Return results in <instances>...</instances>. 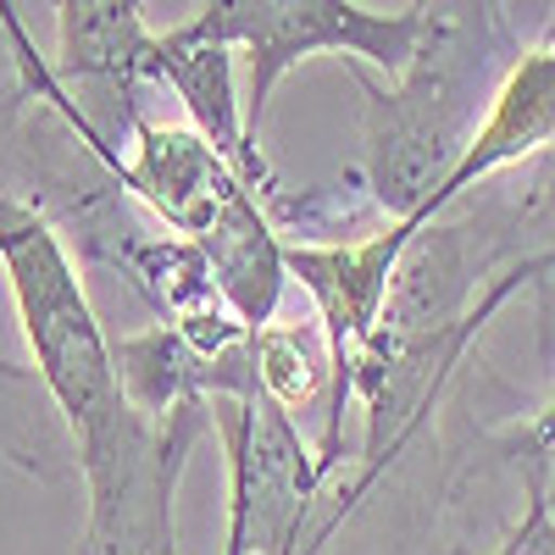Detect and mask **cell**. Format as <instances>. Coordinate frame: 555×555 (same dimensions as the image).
Returning <instances> with one entry per match:
<instances>
[{"instance_id":"6da1fadb","label":"cell","mask_w":555,"mask_h":555,"mask_svg":"<svg viewBox=\"0 0 555 555\" xmlns=\"http://www.w3.org/2000/svg\"><path fill=\"white\" fill-rule=\"evenodd\" d=\"M0 272H7L34 378L62 411L67 439L83 444L128 405L117 384V356L95 306H89L62 228L39 206L17 201L7 183H0Z\"/></svg>"},{"instance_id":"7a4b0ae2","label":"cell","mask_w":555,"mask_h":555,"mask_svg":"<svg viewBox=\"0 0 555 555\" xmlns=\"http://www.w3.org/2000/svg\"><path fill=\"white\" fill-rule=\"evenodd\" d=\"M478 78L483 39L473 44L461 17L428 12L423 51L395 78L389 95L366 83V183L389 222H411L461 162L473 128L483 122L473 101Z\"/></svg>"},{"instance_id":"3957f363","label":"cell","mask_w":555,"mask_h":555,"mask_svg":"<svg viewBox=\"0 0 555 555\" xmlns=\"http://www.w3.org/2000/svg\"><path fill=\"white\" fill-rule=\"evenodd\" d=\"M183 23L245 56V122L261 145L267 101L289 67H300L306 56H350L400 78L423 51L428 0L395 12H373L356 0H201V12Z\"/></svg>"},{"instance_id":"277c9868","label":"cell","mask_w":555,"mask_h":555,"mask_svg":"<svg viewBox=\"0 0 555 555\" xmlns=\"http://www.w3.org/2000/svg\"><path fill=\"white\" fill-rule=\"evenodd\" d=\"M211 434V405L151 423L133 400L101 434L73 444L83 478V528L73 555H178V478Z\"/></svg>"},{"instance_id":"5b68a950","label":"cell","mask_w":555,"mask_h":555,"mask_svg":"<svg viewBox=\"0 0 555 555\" xmlns=\"http://www.w3.org/2000/svg\"><path fill=\"white\" fill-rule=\"evenodd\" d=\"M112 178L178 240H201L228 211V201L250 190L201 128H167L151 117L128 122V156L112 162Z\"/></svg>"},{"instance_id":"8992f818","label":"cell","mask_w":555,"mask_h":555,"mask_svg":"<svg viewBox=\"0 0 555 555\" xmlns=\"http://www.w3.org/2000/svg\"><path fill=\"white\" fill-rule=\"evenodd\" d=\"M145 83H162L178 95V106L190 112V128H201L211 145L240 167V178L261 201H278L272 167L261 156V145L250 139L245 122V89H240V51L217 44L206 34H195L190 23L156 28V44L145 56Z\"/></svg>"},{"instance_id":"52a82bcc","label":"cell","mask_w":555,"mask_h":555,"mask_svg":"<svg viewBox=\"0 0 555 555\" xmlns=\"http://www.w3.org/2000/svg\"><path fill=\"white\" fill-rule=\"evenodd\" d=\"M550 145H555V39L505 67V78L494 83V95L483 106V122L473 128L461 162L450 167V178L428 195V206L416 211L405 228H411V234H416V228H428L455 201H467L483 178H494L500 167L533 162Z\"/></svg>"},{"instance_id":"ba28073f","label":"cell","mask_w":555,"mask_h":555,"mask_svg":"<svg viewBox=\"0 0 555 555\" xmlns=\"http://www.w3.org/2000/svg\"><path fill=\"white\" fill-rule=\"evenodd\" d=\"M156 28L145 0H56V73L122 101L128 122L139 117L133 95L145 83V56Z\"/></svg>"},{"instance_id":"9c48e42d","label":"cell","mask_w":555,"mask_h":555,"mask_svg":"<svg viewBox=\"0 0 555 555\" xmlns=\"http://www.w3.org/2000/svg\"><path fill=\"white\" fill-rule=\"evenodd\" d=\"M211 284L222 289V300L234 306V317L245 328H267V322L284 311V289L295 284L289 278V256H284V234L272 228V211L256 190H240L228 201V211L195 240Z\"/></svg>"},{"instance_id":"30bf717a","label":"cell","mask_w":555,"mask_h":555,"mask_svg":"<svg viewBox=\"0 0 555 555\" xmlns=\"http://www.w3.org/2000/svg\"><path fill=\"white\" fill-rule=\"evenodd\" d=\"M250 356H256V384L272 405H284L295 423L300 416H322V428H328L339 361H334V339L317 322V311L300 322L272 317L267 328L250 334Z\"/></svg>"},{"instance_id":"8fae6325","label":"cell","mask_w":555,"mask_h":555,"mask_svg":"<svg viewBox=\"0 0 555 555\" xmlns=\"http://www.w3.org/2000/svg\"><path fill=\"white\" fill-rule=\"evenodd\" d=\"M0 34H7V44H12V62H17V78H23V89L34 101H44L51 106L78 139H83V151L95 156L106 172H112V162H117V151H112V139L95 128V117H89L73 95H67V83H62V73L39 56V44H34V34H28V23H23V12H17V0H0Z\"/></svg>"},{"instance_id":"7c38bea8","label":"cell","mask_w":555,"mask_h":555,"mask_svg":"<svg viewBox=\"0 0 555 555\" xmlns=\"http://www.w3.org/2000/svg\"><path fill=\"white\" fill-rule=\"evenodd\" d=\"M550 461L544 455H522L517 473H522V517L517 528L500 539L494 555H555V500H550V478H544Z\"/></svg>"},{"instance_id":"4fadbf2b","label":"cell","mask_w":555,"mask_h":555,"mask_svg":"<svg viewBox=\"0 0 555 555\" xmlns=\"http://www.w3.org/2000/svg\"><path fill=\"white\" fill-rule=\"evenodd\" d=\"M544 172L555 178V145L544 151ZM544 278H555V245H544V250H533V256H517L512 267H500V278H494V284L483 289V300H478V306H473V317H467L473 339L489 328V322H494V311H500L505 300H512L517 289H528V284H544Z\"/></svg>"},{"instance_id":"5bb4252c","label":"cell","mask_w":555,"mask_h":555,"mask_svg":"<svg viewBox=\"0 0 555 555\" xmlns=\"http://www.w3.org/2000/svg\"><path fill=\"white\" fill-rule=\"evenodd\" d=\"M505 455H512V461H522V455H555V389L544 395V405L539 411H528L522 416V423H512V428H505Z\"/></svg>"},{"instance_id":"9a60e30c","label":"cell","mask_w":555,"mask_h":555,"mask_svg":"<svg viewBox=\"0 0 555 555\" xmlns=\"http://www.w3.org/2000/svg\"><path fill=\"white\" fill-rule=\"evenodd\" d=\"M550 34H555V17H550Z\"/></svg>"}]
</instances>
